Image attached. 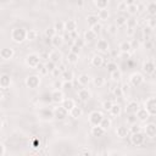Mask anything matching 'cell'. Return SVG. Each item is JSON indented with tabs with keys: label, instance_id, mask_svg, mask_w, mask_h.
I'll return each mask as SVG.
<instances>
[{
	"label": "cell",
	"instance_id": "20",
	"mask_svg": "<svg viewBox=\"0 0 156 156\" xmlns=\"http://www.w3.org/2000/svg\"><path fill=\"white\" fill-rule=\"evenodd\" d=\"M106 133V130L99 124V126H91V134L94 136H104V134Z\"/></svg>",
	"mask_w": 156,
	"mask_h": 156
},
{
	"label": "cell",
	"instance_id": "2",
	"mask_svg": "<svg viewBox=\"0 0 156 156\" xmlns=\"http://www.w3.org/2000/svg\"><path fill=\"white\" fill-rule=\"evenodd\" d=\"M52 110H54V117H55L56 119H58V121L65 119V118L69 115V113H68V111H67L62 105L56 106V107H54Z\"/></svg>",
	"mask_w": 156,
	"mask_h": 156
},
{
	"label": "cell",
	"instance_id": "33",
	"mask_svg": "<svg viewBox=\"0 0 156 156\" xmlns=\"http://www.w3.org/2000/svg\"><path fill=\"white\" fill-rule=\"evenodd\" d=\"M61 78H62V80H71V82H72L73 78H74L73 71H71V69H66L65 72H62Z\"/></svg>",
	"mask_w": 156,
	"mask_h": 156
},
{
	"label": "cell",
	"instance_id": "22",
	"mask_svg": "<svg viewBox=\"0 0 156 156\" xmlns=\"http://www.w3.org/2000/svg\"><path fill=\"white\" fill-rule=\"evenodd\" d=\"M96 37H98V34L93 29H88V30L84 32V40L88 41V43H91L93 40H95Z\"/></svg>",
	"mask_w": 156,
	"mask_h": 156
},
{
	"label": "cell",
	"instance_id": "61",
	"mask_svg": "<svg viewBox=\"0 0 156 156\" xmlns=\"http://www.w3.org/2000/svg\"><path fill=\"white\" fill-rule=\"evenodd\" d=\"M54 85H55V89H62V82H57L56 80Z\"/></svg>",
	"mask_w": 156,
	"mask_h": 156
},
{
	"label": "cell",
	"instance_id": "42",
	"mask_svg": "<svg viewBox=\"0 0 156 156\" xmlns=\"http://www.w3.org/2000/svg\"><path fill=\"white\" fill-rule=\"evenodd\" d=\"M38 37V32L34 30V29H29L27 30V39L28 40H35Z\"/></svg>",
	"mask_w": 156,
	"mask_h": 156
},
{
	"label": "cell",
	"instance_id": "59",
	"mask_svg": "<svg viewBox=\"0 0 156 156\" xmlns=\"http://www.w3.org/2000/svg\"><path fill=\"white\" fill-rule=\"evenodd\" d=\"M39 145H40V143H39V140L35 138L34 141H33V146H32V147H33V149H38V147H40Z\"/></svg>",
	"mask_w": 156,
	"mask_h": 156
},
{
	"label": "cell",
	"instance_id": "4",
	"mask_svg": "<svg viewBox=\"0 0 156 156\" xmlns=\"http://www.w3.org/2000/svg\"><path fill=\"white\" fill-rule=\"evenodd\" d=\"M144 141H145V136H144V134H143L141 132H138V133H132V136H130V143H132L133 145L139 146V145H141Z\"/></svg>",
	"mask_w": 156,
	"mask_h": 156
},
{
	"label": "cell",
	"instance_id": "11",
	"mask_svg": "<svg viewBox=\"0 0 156 156\" xmlns=\"http://www.w3.org/2000/svg\"><path fill=\"white\" fill-rule=\"evenodd\" d=\"M61 57H62V54L58 51V49H52L49 51V60L54 61L55 63H58L61 61Z\"/></svg>",
	"mask_w": 156,
	"mask_h": 156
},
{
	"label": "cell",
	"instance_id": "27",
	"mask_svg": "<svg viewBox=\"0 0 156 156\" xmlns=\"http://www.w3.org/2000/svg\"><path fill=\"white\" fill-rule=\"evenodd\" d=\"M78 84L80 85V87H85V85H88L89 84V82H90V77L88 76V74H85V73H83V74H80L79 77H78Z\"/></svg>",
	"mask_w": 156,
	"mask_h": 156
},
{
	"label": "cell",
	"instance_id": "14",
	"mask_svg": "<svg viewBox=\"0 0 156 156\" xmlns=\"http://www.w3.org/2000/svg\"><path fill=\"white\" fill-rule=\"evenodd\" d=\"M143 71H144L146 74H152V73H155V71H156V65H155L152 61H146V62H144V65H143Z\"/></svg>",
	"mask_w": 156,
	"mask_h": 156
},
{
	"label": "cell",
	"instance_id": "31",
	"mask_svg": "<svg viewBox=\"0 0 156 156\" xmlns=\"http://www.w3.org/2000/svg\"><path fill=\"white\" fill-rule=\"evenodd\" d=\"M0 55H1V57H2L4 60H9V58H11V57L13 56V50H12L11 48H10V49L5 48V49H2V50H1Z\"/></svg>",
	"mask_w": 156,
	"mask_h": 156
},
{
	"label": "cell",
	"instance_id": "37",
	"mask_svg": "<svg viewBox=\"0 0 156 156\" xmlns=\"http://www.w3.org/2000/svg\"><path fill=\"white\" fill-rule=\"evenodd\" d=\"M110 77H111V79H112L113 82H118V80L122 78V72L117 68L116 71H113V72L110 73Z\"/></svg>",
	"mask_w": 156,
	"mask_h": 156
},
{
	"label": "cell",
	"instance_id": "36",
	"mask_svg": "<svg viewBox=\"0 0 156 156\" xmlns=\"http://www.w3.org/2000/svg\"><path fill=\"white\" fill-rule=\"evenodd\" d=\"M111 124H112V119H111L110 117H104L102 121H101V123H100V126H101L105 130L110 129V128H111Z\"/></svg>",
	"mask_w": 156,
	"mask_h": 156
},
{
	"label": "cell",
	"instance_id": "39",
	"mask_svg": "<svg viewBox=\"0 0 156 156\" xmlns=\"http://www.w3.org/2000/svg\"><path fill=\"white\" fill-rule=\"evenodd\" d=\"M56 67H57V63H55V62H54V61H51V60H49L48 62H45V68L48 69V72H49V73H51Z\"/></svg>",
	"mask_w": 156,
	"mask_h": 156
},
{
	"label": "cell",
	"instance_id": "25",
	"mask_svg": "<svg viewBox=\"0 0 156 156\" xmlns=\"http://www.w3.org/2000/svg\"><path fill=\"white\" fill-rule=\"evenodd\" d=\"M145 134L149 136V138H154L156 135V124L154 123H150L145 127Z\"/></svg>",
	"mask_w": 156,
	"mask_h": 156
},
{
	"label": "cell",
	"instance_id": "15",
	"mask_svg": "<svg viewBox=\"0 0 156 156\" xmlns=\"http://www.w3.org/2000/svg\"><path fill=\"white\" fill-rule=\"evenodd\" d=\"M26 84H27L29 88L34 89V88H37V87L40 84V79H39L38 76H30V77H28V78L26 79Z\"/></svg>",
	"mask_w": 156,
	"mask_h": 156
},
{
	"label": "cell",
	"instance_id": "16",
	"mask_svg": "<svg viewBox=\"0 0 156 156\" xmlns=\"http://www.w3.org/2000/svg\"><path fill=\"white\" fill-rule=\"evenodd\" d=\"M65 32H68V33L77 32V22L74 20H67L65 22Z\"/></svg>",
	"mask_w": 156,
	"mask_h": 156
},
{
	"label": "cell",
	"instance_id": "47",
	"mask_svg": "<svg viewBox=\"0 0 156 156\" xmlns=\"http://www.w3.org/2000/svg\"><path fill=\"white\" fill-rule=\"evenodd\" d=\"M113 104H115V102H113L112 100H105V101L102 102V108H104L105 111H110Z\"/></svg>",
	"mask_w": 156,
	"mask_h": 156
},
{
	"label": "cell",
	"instance_id": "1",
	"mask_svg": "<svg viewBox=\"0 0 156 156\" xmlns=\"http://www.w3.org/2000/svg\"><path fill=\"white\" fill-rule=\"evenodd\" d=\"M11 38L15 43H22L27 39V32L23 28H13L11 32Z\"/></svg>",
	"mask_w": 156,
	"mask_h": 156
},
{
	"label": "cell",
	"instance_id": "35",
	"mask_svg": "<svg viewBox=\"0 0 156 156\" xmlns=\"http://www.w3.org/2000/svg\"><path fill=\"white\" fill-rule=\"evenodd\" d=\"M127 21H128V18H127L126 16L121 15V16H117V18H116L115 23H116V26L119 28V27H123V26H126V24H127Z\"/></svg>",
	"mask_w": 156,
	"mask_h": 156
},
{
	"label": "cell",
	"instance_id": "6",
	"mask_svg": "<svg viewBox=\"0 0 156 156\" xmlns=\"http://www.w3.org/2000/svg\"><path fill=\"white\" fill-rule=\"evenodd\" d=\"M50 95H51V101L55 102V104H61L63 101V91H62V89H54V91Z\"/></svg>",
	"mask_w": 156,
	"mask_h": 156
},
{
	"label": "cell",
	"instance_id": "12",
	"mask_svg": "<svg viewBox=\"0 0 156 156\" xmlns=\"http://www.w3.org/2000/svg\"><path fill=\"white\" fill-rule=\"evenodd\" d=\"M91 65L94 67H102V66H106V62H105V58L101 56V55H94L93 58H91Z\"/></svg>",
	"mask_w": 156,
	"mask_h": 156
},
{
	"label": "cell",
	"instance_id": "13",
	"mask_svg": "<svg viewBox=\"0 0 156 156\" xmlns=\"http://www.w3.org/2000/svg\"><path fill=\"white\" fill-rule=\"evenodd\" d=\"M77 95H78L79 100H82V101H88V100L90 99V96H91L90 91H89L87 88H84V87H82V88L77 91Z\"/></svg>",
	"mask_w": 156,
	"mask_h": 156
},
{
	"label": "cell",
	"instance_id": "29",
	"mask_svg": "<svg viewBox=\"0 0 156 156\" xmlns=\"http://www.w3.org/2000/svg\"><path fill=\"white\" fill-rule=\"evenodd\" d=\"M121 105L119 104H117V102H115L113 105H112V107H111V110L108 111L110 112V115L111 116H113V117H117V116H119V113H121Z\"/></svg>",
	"mask_w": 156,
	"mask_h": 156
},
{
	"label": "cell",
	"instance_id": "55",
	"mask_svg": "<svg viewBox=\"0 0 156 156\" xmlns=\"http://www.w3.org/2000/svg\"><path fill=\"white\" fill-rule=\"evenodd\" d=\"M80 46H78V45H76V44H72L71 45V50L69 51H72V52H74V54H79V51H80Z\"/></svg>",
	"mask_w": 156,
	"mask_h": 156
},
{
	"label": "cell",
	"instance_id": "18",
	"mask_svg": "<svg viewBox=\"0 0 156 156\" xmlns=\"http://www.w3.org/2000/svg\"><path fill=\"white\" fill-rule=\"evenodd\" d=\"M96 49L101 52H107L108 51V43L105 39H99L96 43Z\"/></svg>",
	"mask_w": 156,
	"mask_h": 156
},
{
	"label": "cell",
	"instance_id": "44",
	"mask_svg": "<svg viewBox=\"0 0 156 156\" xmlns=\"http://www.w3.org/2000/svg\"><path fill=\"white\" fill-rule=\"evenodd\" d=\"M106 68H107V71L111 73V72L116 71V69L118 68V66H117V63H116L115 61H110V62L106 63Z\"/></svg>",
	"mask_w": 156,
	"mask_h": 156
},
{
	"label": "cell",
	"instance_id": "49",
	"mask_svg": "<svg viewBox=\"0 0 156 156\" xmlns=\"http://www.w3.org/2000/svg\"><path fill=\"white\" fill-rule=\"evenodd\" d=\"M136 115L135 113H132V115H128V117H127V122L128 123H130V124H134V123H136Z\"/></svg>",
	"mask_w": 156,
	"mask_h": 156
},
{
	"label": "cell",
	"instance_id": "38",
	"mask_svg": "<svg viewBox=\"0 0 156 156\" xmlns=\"http://www.w3.org/2000/svg\"><path fill=\"white\" fill-rule=\"evenodd\" d=\"M127 11H128V13H130V15H135L136 12H139L138 4L134 2V4H132V5H128V6H127Z\"/></svg>",
	"mask_w": 156,
	"mask_h": 156
},
{
	"label": "cell",
	"instance_id": "28",
	"mask_svg": "<svg viewBox=\"0 0 156 156\" xmlns=\"http://www.w3.org/2000/svg\"><path fill=\"white\" fill-rule=\"evenodd\" d=\"M60 105H62V106L69 112V110H71L73 106H76V101H74L73 99H63V101H62Z\"/></svg>",
	"mask_w": 156,
	"mask_h": 156
},
{
	"label": "cell",
	"instance_id": "57",
	"mask_svg": "<svg viewBox=\"0 0 156 156\" xmlns=\"http://www.w3.org/2000/svg\"><path fill=\"white\" fill-rule=\"evenodd\" d=\"M147 26H149L150 28H156V18H150Z\"/></svg>",
	"mask_w": 156,
	"mask_h": 156
},
{
	"label": "cell",
	"instance_id": "30",
	"mask_svg": "<svg viewBox=\"0 0 156 156\" xmlns=\"http://www.w3.org/2000/svg\"><path fill=\"white\" fill-rule=\"evenodd\" d=\"M87 22H88L89 27H91V26H94L95 23H98V22H99V16H98V13H96V15H95V13L88 15V16H87Z\"/></svg>",
	"mask_w": 156,
	"mask_h": 156
},
{
	"label": "cell",
	"instance_id": "5",
	"mask_svg": "<svg viewBox=\"0 0 156 156\" xmlns=\"http://www.w3.org/2000/svg\"><path fill=\"white\" fill-rule=\"evenodd\" d=\"M39 60H40V57H39V55L38 54H30V55H28V57H27V60H26V62H27V65L29 66V67H32V68H37V66L40 63L39 62Z\"/></svg>",
	"mask_w": 156,
	"mask_h": 156
},
{
	"label": "cell",
	"instance_id": "8",
	"mask_svg": "<svg viewBox=\"0 0 156 156\" xmlns=\"http://www.w3.org/2000/svg\"><path fill=\"white\" fill-rule=\"evenodd\" d=\"M129 82H130V84L133 87H139V85H141L144 83V78H143V76L140 73H133L130 76V78H129Z\"/></svg>",
	"mask_w": 156,
	"mask_h": 156
},
{
	"label": "cell",
	"instance_id": "53",
	"mask_svg": "<svg viewBox=\"0 0 156 156\" xmlns=\"http://www.w3.org/2000/svg\"><path fill=\"white\" fill-rule=\"evenodd\" d=\"M39 57L41 58V60H49V50L46 51H40L39 52Z\"/></svg>",
	"mask_w": 156,
	"mask_h": 156
},
{
	"label": "cell",
	"instance_id": "26",
	"mask_svg": "<svg viewBox=\"0 0 156 156\" xmlns=\"http://www.w3.org/2000/svg\"><path fill=\"white\" fill-rule=\"evenodd\" d=\"M10 83H11V79H10V76L7 74H1V79H0V85H1V89L5 90L7 87H10Z\"/></svg>",
	"mask_w": 156,
	"mask_h": 156
},
{
	"label": "cell",
	"instance_id": "21",
	"mask_svg": "<svg viewBox=\"0 0 156 156\" xmlns=\"http://www.w3.org/2000/svg\"><path fill=\"white\" fill-rule=\"evenodd\" d=\"M129 133H130L129 129H128L127 127H124V126H119V127H117V129H116V134H117L118 138H127Z\"/></svg>",
	"mask_w": 156,
	"mask_h": 156
},
{
	"label": "cell",
	"instance_id": "9",
	"mask_svg": "<svg viewBox=\"0 0 156 156\" xmlns=\"http://www.w3.org/2000/svg\"><path fill=\"white\" fill-rule=\"evenodd\" d=\"M139 110V104L134 100L128 101L127 106H126V113L127 115H132V113H136V111Z\"/></svg>",
	"mask_w": 156,
	"mask_h": 156
},
{
	"label": "cell",
	"instance_id": "51",
	"mask_svg": "<svg viewBox=\"0 0 156 156\" xmlns=\"http://www.w3.org/2000/svg\"><path fill=\"white\" fill-rule=\"evenodd\" d=\"M117 29H118V27L116 26V23H112V24L108 26L107 32H108L110 34H115V33H117Z\"/></svg>",
	"mask_w": 156,
	"mask_h": 156
},
{
	"label": "cell",
	"instance_id": "54",
	"mask_svg": "<svg viewBox=\"0 0 156 156\" xmlns=\"http://www.w3.org/2000/svg\"><path fill=\"white\" fill-rule=\"evenodd\" d=\"M61 74H62V72L60 71V68H58V67H56V68L51 72V76H52L54 78H58V76L61 77Z\"/></svg>",
	"mask_w": 156,
	"mask_h": 156
},
{
	"label": "cell",
	"instance_id": "19",
	"mask_svg": "<svg viewBox=\"0 0 156 156\" xmlns=\"http://www.w3.org/2000/svg\"><path fill=\"white\" fill-rule=\"evenodd\" d=\"M69 116L72 117V118H79L82 115H83V110H82V107H79V106H73L71 110H69Z\"/></svg>",
	"mask_w": 156,
	"mask_h": 156
},
{
	"label": "cell",
	"instance_id": "10",
	"mask_svg": "<svg viewBox=\"0 0 156 156\" xmlns=\"http://www.w3.org/2000/svg\"><path fill=\"white\" fill-rule=\"evenodd\" d=\"M63 44H65V40H63L62 34H56L55 37H52V38H51V45H52L55 49L61 48Z\"/></svg>",
	"mask_w": 156,
	"mask_h": 156
},
{
	"label": "cell",
	"instance_id": "41",
	"mask_svg": "<svg viewBox=\"0 0 156 156\" xmlns=\"http://www.w3.org/2000/svg\"><path fill=\"white\" fill-rule=\"evenodd\" d=\"M56 34H58V33L56 32L55 27H49V28L45 29V35H46L48 38H52V37H55Z\"/></svg>",
	"mask_w": 156,
	"mask_h": 156
},
{
	"label": "cell",
	"instance_id": "48",
	"mask_svg": "<svg viewBox=\"0 0 156 156\" xmlns=\"http://www.w3.org/2000/svg\"><path fill=\"white\" fill-rule=\"evenodd\" d=\"M85 43H87V41L84 40V38H79V37H77V38L73 40V44H76V45H78V46H80V48H83Z\"/></svg>",
	"mask_w": 156,
	"mask_h": 156
},
{
	"label": "cell",
	"instance_id": "52",
	"mask_svg": "<svg viewBox=\"0 0 156 156\" xmlns=\"http://www.w3.org/2000/svg\"><path fill=\"white\" fill-rule=\"evenodd\" d=\"M129 132H130V133H138V132H141V128H140L139 124L134 123V124H132V127L129 128Z\"/></svg>",
	"mask_w": 156,
	"mask_h": 156
},
{
	"label": "cell",
	"instance_id": "32",
	"mask_svg": "<svg viewBox=\"0 0 156 156\" xmlns=\"http://www.w3.org/2000/svg\"><path fill=\"white\" fill-rule=\"evenodd\" d=\"M67 62L71 65H76L78 62V54H74L72 51H69L67 54Z\"/></svg>",
	"mask_w": 156,
	"mask_h": 156
},
{
	"label": "cell",
	"instance_id": "34",
	"mask_svg": "<svg viewBox=\"0 0 156 156\" xmlns=\"http://www.w3.org/2000/svg\"><path fill=\"white\" fill-rule=\"evenodd\" d=\"M98 16H99V20H101V21H107V20H108V17H110L108 10H107V9L99 10V11H98Z\"/></svg>",
	"mask_w": 156,
	"mask_h": 156
},
{
	"label": "cell",
	"instance_id": "63",
	"mask_svg": "<svg viewBox=\"0 0 156 156\" xmlns=\"http://www.w3.org/2000/svg\"><path fill=\"white\" fill-rule=\"evenodd\" d=\"M0 146H1V151H0V156H4V154H5V145L1 143L0 144Z\"/></svg>",
	"mask_w": 156,
	"mask_h": 156
},
{
	"label": "cell",
	"instance_id": "60",
	"mask_svg": "<svg viewBox=\"0 0 156 156\" xmlns=\"http://www.w3.org/2000/svg\"><path fill=\"white\" fill-rule=\"evenodd\" d=\"M127 29H128L127 30V34L128 35H133L135 33V30H136V28H128V27H127Z\"/></svg>",
	"mask_w": 156,
	"mask_h": 156
},
{
	"label": "cell",
	"instance_id": "56",
	"mask_svg": "<svg viewBox=\"0 0 156 156\" xmlns=\"http://www.w3.org/2000/svg\"><path fill=\"white\" fill-rule=\"evenodd\" d=\"M130 44H132V50H135V49H138L139 48V40H136V39H134V40H130Z\"/></svg>",
	"mask_w": 156,
	"mask_h": 156
},
{
	"label": "cell",
	"instance_id": "45",
	"mask_svg": "<svg viewBox=\"0 0 156 156\" xmlns=\"http://www.w3.org/2000/svg\"><path fill=\"white\" fill-rule=\"evenodd\" d=\"M147 12L150 16H156V2H151L147 6Z\"/></svg>",
	"mask_w": 156,
	"mask_h": 156
},
{
	"label": "cell",
	"instance_id": "24",
	"mask_svg": "<svg viewBox=\"0 0 156 156\" xmlns=\"http://www.w3.org/2000/svg\"><path fill=\"white\" fill-rule=\"evenodd\" d=\"M110 91H111L116 98H122V96L124 95V90H123V88H121L118 84H115V85L110 89Z\"/></svg>",
	"mask_w": 156,
	"mask_h": 156
},
{
	"label": "cell",
	"instance_id": "7",
	"mask_svg": "<svg viewBox=\"0 0 156 156\" xmlns=\"http://www.w3.org/2000/svg\"><path fill=\"white\" fill-rule=\"evenodd\" d=\"M145 108L150 115H156V98H150L145 101Z\"/></svg>",
	"mask_w": 156,
	"mask_h": 156
},
{
	"label": "cell",
	"instance_id": "3",
	"mask_svg": "<svg viewBox=\"0 0 156 156\" xmlns=\"http://www.w3.org/2000/svg\"><path fill=\"white\" fill-rule=\"evenodd\" d=\"M102 118H104V115H102L101 112H99V111H93V112L89 115V123H90L91 126H99V124L101 123Z\"/></svg>",
	"mask_w": 156,
	"mask_h": 156
},
{
	"label": "cell",
	"instance_id": "58",
	"mask_svg": "<svg viewBox=\"0 0 156 156\" xmlns=\"http://www.w3.org/2000/svg\"><path fill=\"white\" fill-rule=\"evenodd\" d=\"M144 46H145V49H151V48H152V41H151L150 39H145Z\"/></svg>",
	"mask_w": 156,
	"mask_h": 156
},
{
	"label": "cell",
	"instance_id": "62",
	"mask_svg": "<svg viewBox=\"0 0 156 156\" xmlns=\"http://www.w3.org/2000/svg\"><path fill=\"white\" fill-rule=\"evenodd\" d=\"M57 67L60 68V71H61V72H65V71L67 69V68H66V65H63V63H60Z\"/></svg>",
	"mask_w": 156,
	"mask_h": 156
},
{
	"label": "cell",
	"instance_id": "43",
	"mask_svg": "<svg viewBox=\"0 0 156 156\" xmlns=\"http://www.w3.org/2000/svg\"><path fill=\"white\" fill-rule=\"evenodd\" d=\"M93 83H94V85H95V87L101 88V87L105 84V78H104V77H96V78H94Z\"/></svg>",
	"mask_w": 156,
	"mask_h": 156
},
{
	"label": "cell",
	"instance_id": "46",
	"mask_svg": "<svg viewBox=\"0 0 156 156\" xmlns=\"http://www.w3.org/2000/svg\"><path fill=\"white\" fill-rule=\"evenodd\" d=\"M55 29H56V32L57 33H60V32H63L65 30V22H62V21H58V22H56L55 23Z\"/></svg>",
	"mask_w": 156,
	"mask_h": 156
},
{
	"label": "cell",
	"instance_id": "23",
	"mask_svg": "<svg viewBox=\"0 0 156 156\" xmlns=\"http://www.w3.org/2000/svg\"><path fill=\"white\" fill-rule=\"evenodd\" d=\"M119 51L121 52H130L132 51V44H130V40H124L119 44L118 46Z\"/></svg>",
	"mask_w": 156,
	"mask_h": 156
},
{
	"label": "cell",
	"instance_id": "50",
	"mask_svg": "<svg viewBox=\"0 0 156 156\" xmlns=\"http://www.w3.org/2000/svg\"><path fill=\"white\" fill-rule=\"evenodd\" d=\"M90 29H93V30H94L96 34H99V33L101 32V29H102V26H101V24L98 22V23H95L94 26H91V27H90Z\"/></svg>",
	"mask_w": 156,
	"mask_h": 156
},
{
	"label": "cell",
	"instance_id": "17",
	"mask_svg": "<svg viewBox=\"0 0 156 156\" xmlns=\"http://www.w3.org/2000/svg\"><path fill=\"white\" fill-rule=\"evenodd\" d=\"M135 115H136V118L140 119V121H146L149 118V116H150V113L147 112V110L145 107H139V110L136 111Z\"/></svg>",
	"mask_w": 156,
	"mask_h": 156
},
{
	"label": "cell",
	"instance_id": "40",
	"mask_svg": "<svg viewBox=\"0 0 156 156\" xmlns=\"http://www.w3.org/2000/svg\"><path fill=\"white\" fill-rule=\"evenodd\" d=\"M107 4H108V0H95V5L99 10L107 9Z\"/></svg>",
	"mask_w": 156,
	"mask_h": 156
}]
</instances>
